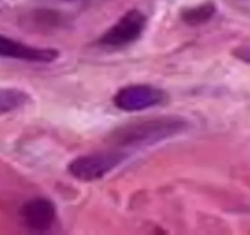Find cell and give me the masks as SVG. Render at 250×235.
Listing matches in <instances>:
<instances>
[{
	"mask_svg": "<svg viewBox=\"0 0 250 235\" xmlns=\"http://www.w3.org/2000/svg\"><path fill=\"white\" fill-rule=\"evenodd\" d=\"M146 26V15L137 9L129 10L100 37L99 43L114 48L128 46L142 36Z\"/></svg>",
	"mask_w": 250,
	"mask_h": 235,
	"instance_id": "3",
	"label": "cell"
},
{
	"mask_svg": "<svg viewBox=\"0 0 250 235\" xmlns=\"http://www.w3.org/2000/svg\"><path fill=\"white\" fill-rule=\"evenodd\" d=\"M164 100V91L149 85L127 86L114 95V104L124 112H139L148 109L159 105Z\"/></svg>",
	"mask_w": 250,
	"mask_h": 235,
	"instance_id": "4",
	"label": "cell"
},
{
	"mask_svg": "<svg viewBox=\"0 0 250 235\" xmlns=\"http://www.w3.org/2000/svg\"><path fill=\"white\" fill-rule=\"evenodd\" d=\"M216 12V6L214 2L208 1L205 4H200L198 6L189 7L182 11V20L189 26H199V24H207Z\"/></svg>",
	"mask_w": 250,
	"mask_h": 235,
	"instance_id": "8",
	"label": "cell"
},
{
	"mask_svg": "<svg viewBox=\"0 0 250 235\" xmlns=\"http://www.w3.org/2000/svg\"><path fill=\"white\" fill-rule=\"evenodd\" d=\"M20 217L23 224L29 229L44 232L50 229L55 222V206L46 198H32L22 205L20 210Z\"/></svg>",
	"mask_w": 250,
	"mask_h": 235,
	"instance_id": "6",
	"label": "cell"
},
{
	"mask_svg": "<svg viewBox=\"0 0 250 235\" xmlns=\"http://www.w3.org/2000/svg\"><path fill=\"white\" fill-rule=\"evenodd\" d=\"M59 51L54 48H38L27 46L6 36L0 34V56L17 59L31 63H51L59 58Z\"/></svg>",
	"mask_w": 250,
	"mask_h": 235,
	"instance_id": "5",
	"label": "cell"
},
{
	"mask_svg": "<svg viewBox=\"0 0 250 235\" xmlns=\"http://www.w3.org/2000/svg\"><path fill=\"white\" fill-rule=\"evenodd\" d=\"M29 100L28 93L19 88L0 87V117L23 107Z\"/></svg>",
	"mask_w": 250,
	"mask_h": 235,
	"instance_id": "7",
	"label": "cell"
},
{
	"mask_svg": "<svg viewBox=\"0 0 250 235\" xmlns=\"http://www.w3.org/2000/svg\"><path fill=\"white\" fill-rule=\"evenodd\" d=\"M234 56H237L241 60L247 61V63H250V46H244L239 47L234 50Z\"/></svg>",
	"mask_w": 250,
	"mask_h": 235,
	"instance_id": "9",
	"label": "cell"
},
{
	"mask_svg": "<svg viewBox=\"0 0 250 235\" xmlns=\"http://www.w3.org/2000/svg\"><path fill=\"white\" fill-rule=\"evenodd\" d=\"M188 122L182 118L160 117L132 122L115 130L110 141L117 146H150L182 134Z\"/></svg>",
	"mask_w": 250,
	"mask_h": 235,
	"instance_id": "1",
	"label": "cell"
},
{
	"mask_svg": "<svg viewBox=\"0 0 250 235\" xmlns=\"http://www.w3.org/2000/svg\"><path fill=\"white\" fill-rule=\"evenodd\" d=\"M127 158L125 152L106 151L81 156L68 164V171L82 181H94L102 179L110 171L124 163Z\"/></svg>",
	"mask_w": 250,
	"mask_h": 235,
	"instance_id": "2",
	"label": "cell"
}]
</instances>
